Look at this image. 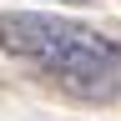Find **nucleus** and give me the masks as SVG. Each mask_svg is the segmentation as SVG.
Listing matches in <instances>:
<instances>
[{"instance_id": "f257e3e1", "label": "nucleus", "mask_w": 121, "mask_h": 121, "mask_svg": "<svg viewBox=\"0 0 121 121\" xmlns=\"http://www.w3.org/2000/svg\"><path fill=\"white\" fill-rule=\"evenodd\" d=\"M51 81H60L71 96L86 101H111L121 91V40H106L96 30H86L81 40H71L60 56H51L40 66Z\"/></svg>"}, {"instance_id": "f03ea898", "label": "nucleus", "mask_w": 121, "mask_h": 121, "mask_svg": "<svg viewBox=\"0 0 121 121\" xmlns=\"http://www.w3.org/2000/svg\"><path fill=\"white\" fill-rule=\"evenodd\" d=\"M86 25L66 20V15H45V10H5L0 15V51L45 66L51 56H60L71 40H81Z\"/></svg>"}]
</instances>
